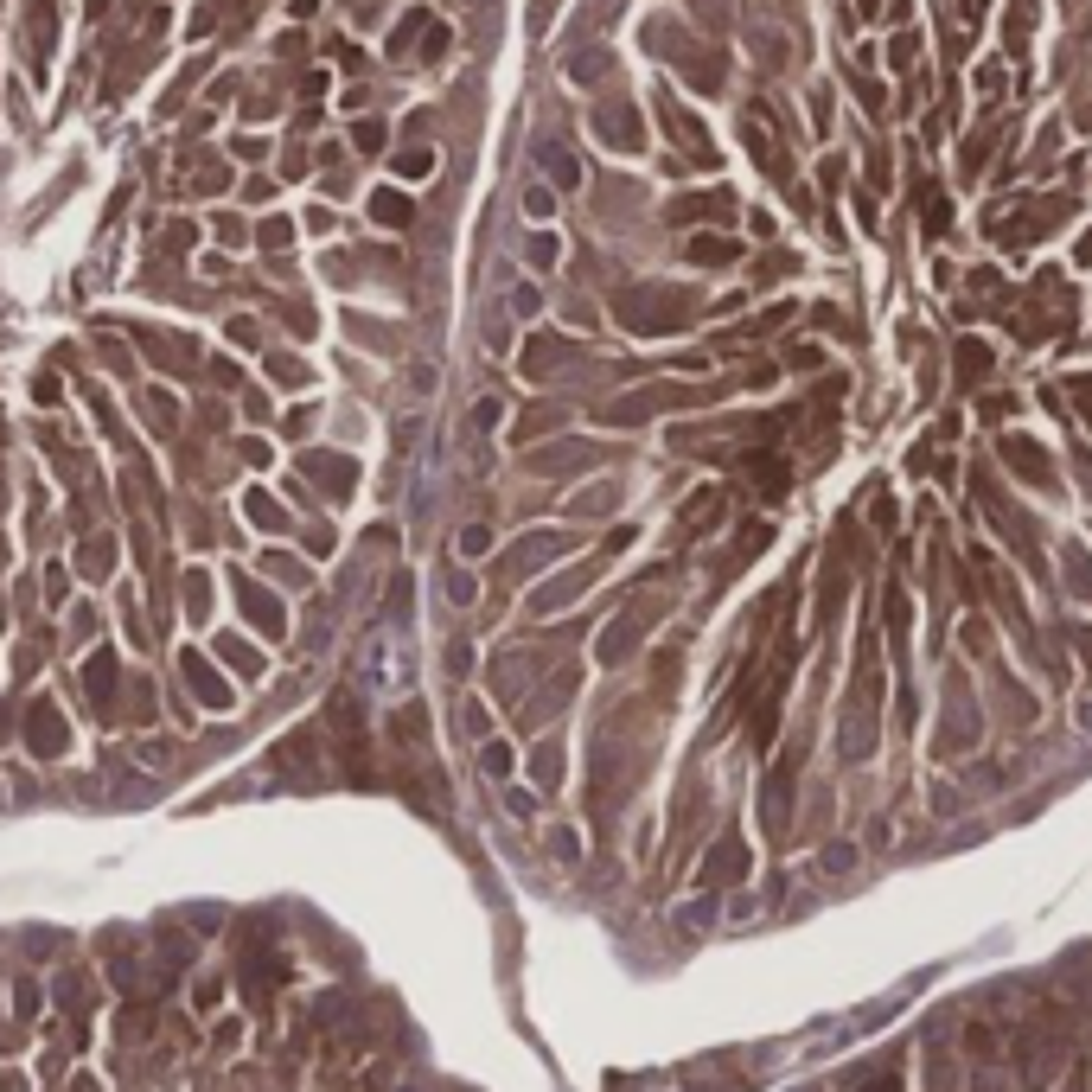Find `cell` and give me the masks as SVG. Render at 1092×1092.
Masks as SVG:
<instances>
[{
  "instance_id": "cell-1",
  "label": "cell",
  "mask_w": 1092,
  "mask_h": 1092,
  "mask_svg": "<svg viewBox=\"0 0 1092 1092\" xmlns=\"http://www.w3.org/2000/svg\"><path fill=\"white\" fill-rule=\"evenodd\" d=\"M614 314H619V327H632V332H678L684 320L696 314V294H684V288H626L614 301Z\"/></svg>"
},
{
  "instance_id": "cell-2",
  "label": "cell",
  "mask_w": 1092,
  "mask_h": 1092,
  "mask_svg": "<svg viewBox=\"0 0 1092 1092\" xmlns=\"http://www.w3.org/2000/svg\"><path fill=\"white\" fill-rule=\"evenodd\" d=\"M1067 218V198H1055V205H1016L1009 218H990V237L996 243H1035L1042 231H1055V224Z\"/></svg>"
},
{
  "instance_id": "cell-3",
  "label": "cell",
  "mask_w": 1092,
  "mask_h": 1092,
  "mask_svg": "<svg viewBox=\"0 0 1092 1092\" xmlns=\"http://www.w3.org/2000/svg\"><path fill=\"white\" fill-rule=\"evenodd\" d=\"M684 402H696V390H678V384H652V390H639V397H619V402H607V422L632 428V422H639V415H652V409H684Z\"/></svg>"
},
{
  "instance_id": "cell-4",
  "label": "cell",
  "mask_w": 1092,
  "mask_h": 1092,
  "mask_svg": "<svg viewBox=\"0 0 1092 1092\" xmlns=\"http://www.w3.org/2000/svg\"><path fill=\"white\" fill-rule=\"evenodd\" d=\"M996 454H1003V461L1016 467L1029 485H1048V492H1055V461H1048V448H1035L1029 435H1003V441H996Z\"/></svg>"
},
{
  "instance_id": "cell-5",
  "label": "cell",
  "mask_w": 1092,
  "mask_h": 1092,
  "mask_svg": "<svg viewBox=\"0 0 1092 1092\" xmlns=\"http://www.w3.org/2000/svg\"><path fill=\"white\" fill-rule=\"evenodd\" d=\"M588 461H601V448H588V441H562V448L531 454V473H562V467H588Z\"/></svg>"
},
{
  "instance_id": "cell-6",
  "label": "cell",
  "mask_w": 1092,
  "mask_h": 1092,
  "mask_svg": "<svg viewBox=\"0 0 1092 1092\" xmlns=\"http://www.w3.org/2000/svg\"><path fill=\"white\" fill-rule=\"evenodd\" d=\"M237 601H243V614H250V619H262V632H288V626H281V601L268 595V588L237 582Z\"/></svg>"
},
{
  "instance_id": "cell-7",
  "label": "cell",
  "mask_w": 1092,
  "mask_h": 1092,
  "mask_svg": "<svg viewBox=\"0 0 1092 1092\" xmlns=\"http://www.w3.org/2000/svg\"><path fill=\"white\" fill-rule=\"evenodd\" d=\"M64 716L51 703H33V754H64Z\"/></svg>"
},
{
  "instance_id": "cell-8",
  "label": "cell",
  "mask_w": 1092,
  "mask_h": 1092,
  "mask_svg": "<svg viewBox=\"0 0 1092 1092\" xmlns=\"http://www.w3.org/2000/svg\"><path fill=\"white\" fill-rule=\"evenodd\" d=\"M735 875H748V849H741V837H722L716 856L703 862V882H735Z\"/></svg>"
},
{
  "instance_id": "cell-9",
  "label": "cell",
  "mask_w": 1092,
  "mask_h": 1092,
  "mask_svg": "<svg viewBox=\"0 0 1092 1092\" xmlns=\"http://www.w3.org/2000/svg\"><path fill=\"white\" fill-rule=\"evenodd\" d=\"M371 218L384 224V231H409V224H415V205H409L402 192H390V185H384V192H371Z\"/></svg>"
},
{
  "instance_id": "cell-10",
  "label": "cell",
  "mask_w": 1092,
  "mask_h": 1092,
  "mask_svg": "<svg viewBox=\"0 0 1092 1092\" xmlns=\"http://www.w3.org/2000/svg\"><path fill=\"white\" fill-rule=\"evenodd\" d=\"M84 691L97 696V703H109L115 696V652L103 645V652H90V665H84Z\"/></svg>"
},
{
  "instance_id": "cell-11",
  "label": "cell",
  "mask_w": 1092,
  "mask_h": 1092,
  "mask_svg": "<svg viewBox=\"0 0 1092 1092\" xmlns=\"http://www.w3.org/2000/svg\"><path fill=\"white\" fill-rule=\"evenodd\" d=\"M185 678H192V691L205 696L211 709H224V703H231V691H224V684H218V671H211V665H205V658H198V652H185Z\"/></svg>"
},
{
  "instance_id": "cell-12",
  "label": "cell",
  "mask_w": 1092,
  "mask_h": 1092,
  "mask_svg": "<svg viewBox=\"0 0 1092 1092\" xmlns=\"http://www.w3.org/2000/svg\"><path fill=\"white\" fill-rule=\"evenodd\" d=\"M428 26H435V20H428V7H415L409 20H402L397 33H390V58H409V45H422V38H428Z\"/></svg>"
},
{
  "instance_id": "cell-13",
  "label": "cell",
  "mask_w": 1092,
  "mask_h": 1092,
  "mask_svg": "<svg viewBox=\"0 0 1092 1092\" xmlns=\"http://www.w3.org/2000/svg\"><path fill=\"white\" fill-rule=\"evenodd\" d=\"M658 109H665V121H671V134H678V141H684V147H696V154H703V160H709V141H703V128H696V121H691V115H684V109H678V103H671V97H658Z\"/></svg>"
},
{
  "instance_id": "cell-14",
  "label": "cell",
  "mask_w": 1092,
  "mask_h": 1092,
  "mask_svg": "<svg viewBox=\"0 0 1092 1092\" xmlns=\"http://www.w3.org/2000/svg\"><path fill=\"white\" fill-rule=\"evenodd\" d=\"M556 358H575V345L531 339V352H524V377H549V364H556Z\"/></svg>"
},
{
  "instance_id": "cell-15",
  "label": "cell",
  "mask_w": 1092,
  "mask_h": 1092,
  "mask_svg": "<svg viewBox=\"0 0 1092 1092\" xmlns=\"http://www.w3.org/2000/svg\"><path fill=\"white\" fill-rule=\"evenodd\" d=\"M243 511H250L255 531H288V511H281L268 492H250V498H243Z\"/></svg>"
},
{
  "instance_id": "cell-16",
  "label": "cell",
  "mask_w": 1092,
  "mask_h": 1092,
  "mask_svg": "<svg viewBox=\"0 0 1092 1092\" xmlns=\"http://www.w3.org/2000/svg\"><path fill=\"white\" fill-rule=\"evenodd\" d=\"M595 128H601V141H614V147H639V128H632L626 109H601Z\"/></svg>"
},
{
  "instance_id": "cell-17",
  "label": "cell",
  "mask_w": 1092,
  "mask_h": 1092,
  "mask_svg": "<svg viewBox=\"0 0 1092 1092\" xmlns=\"http://www.w3.org/2000/svg\"><path fill=\"white\" fill-rule=\"evenodd\" d=\"M537 160H544V173L562 185V192H569V185L582 180V173H575V154H569V147H549V141H544V147H537Z\"/></svg>"
},
{
  "instance_id": "cell-18",
  "label": "cell",
  "mask_w": 1092,
  "mask_h": 1092,
  "mask_svg": "<svg viewBox=\"0 0 1092 1092\" xmlns=\"http://www.w3.org/2000/svg\"><path fill=\"white\" fill-rule=\"evenodd\" d=\"M562 549V537H524L518 549L505 556V569H531V562H544V556H556Z\"/></svg>"
},
{
  "instance_id": "cell-19",
  "label": "cell",
  "mask_w": 1092,
  "mask_h": 1092,
  "mask_svg": "<svg viewBox=\"0 0 1092 1092\" xmlns=\"http://www.w3.org/2000/svg\"><path fill=\"white\" fill-rule=\"evenodd\" d=\"M77 562H84V582H103V575H109V562H115V544H109V537H90Z\"/></svg>"
},
{
  "instance_id": "cell-20",
  "label": "cell",
  "mask_w": 1092,
  "mask_h": 1092,
  "mask_svg": "<svg viewBox=\"0 0 1092 1092\" xmlns=\"http://www.w3.org/2000/svg\"><path fill=\"white\" fill-rule=\"evenodd\" d=\"M728 205H735L728 192H703V198H678V205H671V218L691 224V218H709V211H728Z\"/></svg>"
},
{
  "instance_id": "cell-21",
  "label": "cell",
  "mask_w": 1092,
  "mask_h": 1092,
  "mask_svg": "<svg viewBox=\"0 0 1092 1092\" xmlns=\"http://www.w3.org/2000/svg\"><path fill=\"white\" fill-rule=\"evenodd\" d=\"M741 255V243H728V237H691V262H735Z\"/></svg>"
},
{
  "instance_id": "cell-22",
  "label": "cell",
  "mask_w": 1092,
  "mask_h": 1092,
  "mask_svg": "<svg viewBox=\"0 0 1092 1092\" xmlns=\"http://www.w3.org/2000/svg\"><path fill=\"white\" fill-rule=\"evenodd\" d=\"M435 173V147H402L397 154V180H428Z\"/></svg>"
},
{
  "instance_id": "cell-23",
  "label": "cell",
  "mask_w": 1092,
  "mask_h": 1092,
  "mask_svg": "<svg viewBox=\"0 0 1092 1092\" xmlns=\"http://www.w3.org/2000/svg\"><path fill=\"white\" fill-rule=\"evenodd\" d=\"M709 518H722V498L716 492H696L691 505H684V531H709Z\"/></svg>"
},
{
  "instance_id": "cell-24",
  "label": "cell",
  "mask_w": 1092,
  "mask_h": 1092,
  "mask_svg": "<svg viewBox=\"0 0 1092 1092\" xmlns=\"http://www.w3.org/2000/svg\"><path fill=\"white\" fill-rule=\"evenodd\" d=\"M983 371H990V345H978V339H965V345H959V377H965V384H978V377H983Z\"/></svg>"
},
{
  "instance_id": "cell-25",
  "label": "cell",
  "mask_w": 1092,
  "mask_h": 1092,
  "mask_svg": "<svg viewBox=\"0 0 1092 1092\" xmlns=\"http://www.w3.org/2000/svg\"><path fill=\"white\" fill-rule=\"evenodd\" d=\"M185 614H192V619L211 614V582H205V575H192V582H185Z\"/></svg>"
},
{
  "instance_id": "cell-26",
  "label": "cell",
  "mask_w": 1092,
  "mask_h": 1092,
  "mask_svg": "<svg viewBox=\"0 0 1092 1092\" xmlns=\"http://www.w3.org/2000/svg\"><path fill=\"white\" fill-rule=\"evenodd\" d=\"M255 243H262V250H288V243H294V224H288V218H268L262 231H255Z\"/></svg>"
},
{
  "instance_id": "cell-27",
  "label": "cell",
  "mask_w": 1092,
  "mask_h": 1092,
  "mask_svg": "<svg viewBox=\"0 0 1092 1092\" xmlns=\"http://www.w3.org/2000/svg\"><path fill=\"white\" fill-rule=\"evenodd\" d=\"M352 147H358V154H377V147H384V121H358V128H352Z\"/></svg>"
},
{
  "instance_id": "cell-28",
  "label": "cell",
  "mask_w": 1092,
  "mask_h": 1092,
  "mask_svg": "<svg viewBox=\"0 0 1092 1092\" xmlns=\"http://www.w3.org/2000/svg\"><path fill=\"white\" fill-rule=\"evenodd\" d=\"M498 428V397H479L473 402V435H492Z\"/></svg>"
},
{
  "instance_id": "cell-29",
  "label": "cell",
  "mask_w": 1092,
  "mask_h": 1092,
  "mask_svg": "<svg viewBox=\"0 0 1092 1092\" xmlns=\"http://www.w3.org/2000/svg\"><path fill=\"white\" fill-rule=\"evenodd\" d=\"M268 575H275V582H307V569L294 556H268Z\"/></svg>"
},
{
  "instance_id": "cell-30",
  "label": "cell",
  "mask_w": 1092,
  "mask_h": 1092,
  "mask_svg": "<svg viewBox=\"0 0 1092 1092\" xmlns=\"http://www.w3.org/2000/svg\"><path fill=\"white\" fill-rule=\"evenodd\" d=\"M524 211H531V218H549V211H556V198H549L544 185H531V192H524Z\"/></svg>"
},
{
  "instance_id": "cell-31",
  "label": "cell",
  "mask_w": 1092,
  "mask_h": 1092,
  "mask_svg": "<svg viewBox=\"0 0 1092 1092\" xmlns=\"http://www.w3.org/2000/svg\"><path fill=\"white\" fill-rule=\"evenodd\" d=\"M556 422H562L556 409H531V415H524V428H518V435H544V428H556Z\"/></svg>"
},
{
  "instance_id": "cell-32",
  "label": "cell",
  "mask_w": 1092,
  "mask_h": 1092,
  "mask_svg": "<svg viewBox=\"0 0 1092 1092\" xmlns=\"http://www.w3.org/2000/svg\"><path fill=\"white\" fill-rule=\"evenodd\" d=\"M224 658H231V665H243V671H262V658H255L250 645H237V639H224Z\"/></svg>"
},
{
  "instance_id": "cell-33",
  "label": "cell",
  "mask_w": 1092,
  "mask_h": 1092,
  "mask_svg": "<svg viewBox=\"0 0 1092 1092\" xmlns=\"http://www.w3.org/2000/svg\"><path fill=\"white\" fill-rule=\"evenodd\" d=\"M569 71H575V77H582V84H588V77H601V71H607V58H601V51H582V58H575Z\"/></svg>"
},
{
  "instance_id": "cell-34",
  "label": "cell",
  "mask_w": 1092,
  "mask_h": 1092,
  "mask_svg": "<svg viewBox=\"0 0 1092 1092\" xmlns=\"http://www.w3.org/2000/svg\"><path fill=\"white\" fill-rule=\"evenodd\" d=\"M473 595H479V588H473V575H448V601H461V607H467Z\"/></svg>"
},
{
  "instance_id": "cell-35",
  "label": "cell",
  "mask_w": 1092,
  "mask_h": 1092,
  "mask_svg": "<svg viewBox=\"0 0 1092 1092\" xmlns=\"http://www.w3.org/2000/svg\"><path fill=\"white\" fill-rule=\"evenodd\" d=\"M531 262H537V268L556 262V237H531Z\"/></svg>"
},
{
  "instance_id": "cell-36",
  "label": "cell",
  "mask_w": 1092,
  "mask_h": 1092,
  "mask_svg": "<svg viewBox=\"0 0 1092 1092\" xmlns=\"http://www.w3.org/2000/svg\"><path fill=\"white\" fill-rule=\"evenodd\" d=\"M485 766H492V773H511V748H505V741H492V748H485Z\"/></svg>"
},
{
  "instance_id": "cell-37",
  "label": "cell",
  "mask_w": 1092,
  "mask_h": 1092,
  "mask_svg": "<svg viewBox=\"0 0 1092 1092\" xmlns=\"http://www.w3.org/2000/svg\"><path fill=\"white\" fill-rule=\"evenodd\" d=\"M45 601H51V607L64 601V569H45Z\"/></svg>"
},
{
  "instance_id": "cell-38",
  "label": "cell",
  "mask_w": 1092,
  "mask_h": 1092,
  "mask_svg": "<svg viewBox=\"0 0 1092 1092\" xmlns=\"http://www.w3.org/2000/svg\"><path fill=\"white\" fill-rule=\"evenodd\" d=\"M1080 262H1092V237H1086V243H1080Z\"/></svg>"
}]
</instances>
